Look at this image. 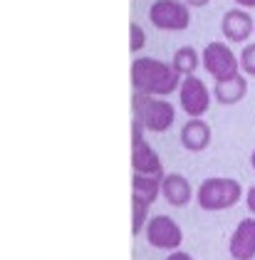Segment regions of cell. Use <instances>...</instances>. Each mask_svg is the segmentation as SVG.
<instances>
[{
    "label": "cell",
    "mask_w": 255,
    "mask_h": 260,
    "mask_svg": "<svg viewBox=\"0 0 255 260\" xmlns=\"http://www.w3.org/2000/svg\"><path fill=\"white\" fill-rule=\"evenodd\" d=\"M132 82H134L137 94H146V97H166L181 87V80H178V72L174 70V64L169 67L166 62L154 60V57L134 60Z\"/></svg>",
    "instance_id": "1"
},
{
    "label": "cell",
    "mask_w": 255,
    "mask_h": 260,
    "mask_svg": "<svg viewBox=\"0 0 255 260\" xmlns=\"http://www.w3.org/2000/svg\"><path fill=\"white\" fill-rule=\"evenodd\" d=\"M243 196V186L236 179H206L198 188V203L203 211H223L236 206Z\"/></svg>",
    "instance_id": "2"
},
{
    "label": "cell",
    "mask_w": 255,
    "mask_h": 260,
    "mask_svg": "<svg viewBox=\"0 0 255 260\" xmlns=\"http://www.w3.org/2000/svg\"><path fill=\"white\" fill-rule=\"evenodd\" d=\"M134 117L149 132H166L176 119V112L169 102L158 100V97L134 94Z\"/></svg>",
    "instance_id": "3"
},
{
    "label": "cell",
    "mask_w": 255,
    "mask_h": 260,
    "mask_svg": "<svg viewBox=\"0 0 255 260\" xmlns=\"http://www.w3.org/2000/svg\"><path fill=\"white\" fill-rule=\"evenodd\" d=\"M141 132H144L141 121L134 119V141H132V144H134V151H132V166H134V174H137V176H146V179L164 181L166 179V174H164L161 159H158L156 151L144 141Z\"/></svg>",
    "instance_id": "4"
},
{
    "label": "cell",
    "mask_w": 255,
    "mask_h": 260,
    "mask_svg": "<svg viewBox=\"0 0 255 260\" xmlns=\"http://www.w3.org/2000/svg\"><path fill=\"white\" fill-rule=\"evenodd\" d=\"M203 67L208 75H213L216 82L231 80L236 77L238 70H240V62L233 55V50L223 42H208L206 50H203Z\"/></svg>",
    "instance_id": "5"
},
{
    "label": "cell",
    "mask_w": 255,
    "mask_h": 260,
    "mask_svg": "<svg viewBox=\"0 0 255 260\" xmlns=\"http://www.w3.org/2000/svg\"><path fill=\"white\" fill-rule=\"evenodd\" d=\"M149 20L158 30H186L191 22V13L178 0H156L149 8Z\"/></svg>",
    "instance_id": "6"
},
{
    "label": "cell",
    "mask_w": 255,
    "mask_h": 260,
    "mask_svg": "<svg viewBox=\"0 0 255 260\" xmlns=\"http://www.w3.org/2000/svg\"><path fill=\"white\" fill-rule=\"evenodd\" d=\"M146 240H149V245H154L158 250H174L176 253V248L183 240V233H181V228L174 218L154 216L146 223Z\"/></svg>",
    "instance_id": "7"
},
{
    "label": "cell",
    "mask_w": 255,
    "mask_h": 260,
    "mask_svg": "<svg viewBox=\"0 0 255 260\" xmlns=\"http://www.w3.org/2000/svg\"><path fill=\"white\" fill-rule=\"evenodd\" d=\"M181 107L194 119H201L208 112V107H211V94H208L206 84L198 77H194V75L181 82Z\"/></svg>",
    "instance_id": "8"
},
{
    "label": "cell",
    "mask_w": 255,
    "mask_h": 260,
    "mask_svg": "<svg viewBox=\"0 0 255 260\" xmlns=\"http://www.w3.org/2000/svg\"><path fill=\"white\" fill-rule=\"evenodd\" d=\"M233 260H253L255 258V218H243L231 236L228 243Z\"/></svg>",
    "instance_id": "9"
},
{
    "label": "cell",
    "mask_w": 255,
    "mask_h": 260,
    "mask_svg": "<svg viewBox=\"0 0 255 260\" xmlns=\"http://www.w3.org/2000/svg\"><path fill=\"white\" fill-rule=\"evenodd\" d=\"M253 18L243 10V8H236V10H228L223 15V35L228 38L231 42H245L250 35H253L255 25Z\"/></svg>",
    "instance_id": "10"
},
{
    "label": "cell",
    "mask_w": 255,
    "mask_h": 260,
    "mask_svg": "<svg viewBox=\"0 0 255 260\" xmlns=\"http://www.w3.org/2000/svg\"><path fill=\"white\" fill-rule=\"evenodd\" d=\"M181 144L188 151H203L211 144V126L201 119H191L181 129Z\"/></svg>",
    "instance_id": "11"
},
{
    "label": "cell",
    "mask_w": 255,
    "mask_h": 260,
    "mask_svg": "<svg viewBox=\"0 0 255 260\" xmlns=\"http://www.w3.org/2000/svg\"><path fill=\"white\" fill-rule=\"evenodd\" d=\"M161 193L171 206H186L191 201V183L183 179L181 174H169L161 183Z\"/></svg>",
    "instance_id": "12"
},
{
    "label": "cell",
    "mask_w": 255,
    "mask_h": 260,
    "mask_svg": "<svg viewBox=\"0 0 255 260\" xmlns=\"http://www.w3.org/2000/svg\"><path fill=\"white\" fill-rule=\"evenodd\" d=\"M245 92H248V82H245L243 75L216 82V89H213V94H216V100L220 104H236V102H240L245 97Z\"/></svg>",
    "instance_id": "13"
},
{
    "label": "cell",
    "mask_w": 255,
    "mask_h": 260,
    "mask_svg": "<svg viewBox=\"0 0 255 260\" xmlns=\"http://www.w3.org/2000/svg\"><path fill=\"white\" fill-rule=\"evenodd\" d=\"M161 183H164V181L146 179V176H137V174H134V179H132V188H134L132 199L141 201V203H146V206H151V203L156 201V196L161 193Z\"/></svg>",
    "instance_id": "14"
},
{
    "label": "cell",
    "mask_w": 255,
    "mask_h": 260,
    "mask_svg": "<svg viewBox=\"0 0 255 260\" xmlns=\"http://www.w3.org/2000/svg\"><path fill=\"white\" fill-rule=\"evenodd\" d=\"M196 67H198V52H196V47H191V45H186V47H178L176 55H174V70H176L178 75H186V77H191Z\"/></svg>",
    "instance_id": "15"
},
{
    "label": "cell",
    "mask_w": 255,
    "mask_h": 260,
    "mask_svg": "<svg viewBox=\"0 0 255 260\" xmlns=\"http://www.w3.org/2000/svg\"><path fill=\"white\" fill-rule=\"evenodd\" d=\"M132 203H134V225H132V233L139 236V233L144 231V225H146L149 206H146V203H141V201H134V199H132Z\"/></svg>",
    "instance_id": "16"
},
{
    "label": "cell",
    "mask_w": 255,
    "mask_h": 260,
    "mask_svg": "<svg viewBox=\"0 0 255 260\" xmlns=\"http://www.w3.org/2000/svg\"><path fill=\"white\" fill-rule=\"evenodd\" d=\"M240 70L245 75L255 77V42L248 45V47H243V52H240Z\"/></svg>",
    "instance_id": "17"
},
{
    "label": "cell",
    "mask_w": 255,
    "mask_h": 260,
    "mask_svg": "<svg viewBox=\"0 0 255 260\" xmlns=\"http://www.w3.org/2000/svg\"><path fill=\"white\" fill-rule=\"evenodd\" d=\"M144 42H146V38H144L141 25H139V22H132V52H139V50L144 47Z\"/></svg>",
    "instance_id": "18"
},
{
    "label": "cell",
    "mask_w": 255,
    "mask_h": 260,
    "mask_svg": "<svg viewBox=\"0 0 255 260\" xmlns=\"http://www.w3.org/2000/svg\"><path fill=\"white\" fill-rule=\"evenodd\" d=\"M248 211L255 213V186H250V191H248Z\"/></svg>",
    "instance_id": "19"
},
{
    "label": "cell",
    "mask_w": 255,
    "mask_h": 260,
    "mask_svg": "<svg viewBox=\"0 0 255 260\" xmlns=\"http://www.w3.org/2000/svg\"><path fill=\"white\" fill-rule=\"evenodd\" d=\"M166 260H194V258H191L188 253H183V250H176V253H171Z\"/></svg>",
    "instance_id": "20"
},
{
    "label": "cell",
    "mask_w": 255,
    "mask_h": 260,
    "mask_svg": "<svg viewBox=\"0 0 255 260\" xmlns=\"http://www.w3.org/2000/svg\"><path fill=\"white\" fill-rule=\"evenodd\" d=\"M240 8H255V0H236Z\"/></svg>",
    "instance_id": "21"
},
{
    "label": "cell",
    "mask_w": 255,
    "mask_h": 260,
    "mask_svg": "<svg viewBox=\"0 0 255 260\" xmlns=\"http://www.w3.org/2000/svg\"><path fill=\"white\" fill-rule=\"evenodd\" d=\"M186 3H188V5H196V8H201V5H206L208 0H186Z\"/></svg>",
    "instance_id": "22"
},
{
    "label": "cell",
    "mask_w": 255,
    "mask_h": 260,
    "mask_svg": "<svg viewBox=\"0 0 255 260\" xmlns=\"http://www.w3.org/2000/svg\"><path fill=\"white\" fill-rule=\"evenodd\" d=\"M250 164H253V169H255V151H253V156H250Z\"/></svg>",
    "instance_id": "23"
}]
</instances>
